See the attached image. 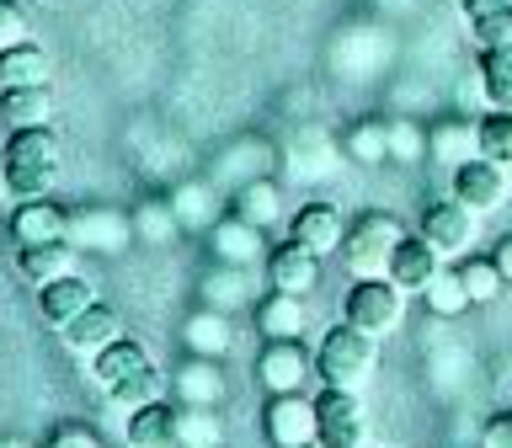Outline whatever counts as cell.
I'll list each match as a JSON object with an SVG mask.
<instances>
[{
	"instance_id": "obj_5",
	"label": "cell",
	"mask_w": 512,
	"mask_h": 448,
	"mask_svg": "<svg viewBox=\"0 0 512 448\" xmlns=\"http://www.w3.org/2000/svg\"><path fill=\"white\" fill-rule=\"evenodd\" d=\"M64 240H70L75 251H96V256H112L123 251L128 240H134V214H118V208H75L70 214V230H64Z\"/></svg>"
},
{
	"instance_id": "obj_14",
	"label": "cell",
	"mask_w": 512,
	"mask_h": 448,
	"mask_svg": "<svg viewBox=\"0 0 512 448\" xmlns=\"http://www.w3.org/2000/svg\"><path fill=\"white\" fill-rule=\"evenodd\" d=\"M288 235H294L304 251H315V256L342 251V240H347V230H342V214H336L331 203H304L299 214H294V224H288Z\"/></svg>"
},
{
	"instance_id": "obj_31",
	"label": "cell",
	"mask_w": 512,
	"mask_h": 448,
	"mask_svg": "<svg viewBox=\"0 0 512 448\" xmlns=\"http://www.w3.org/2000/svg\"><path fill=\"white\" fill-rule=\"evenodd\" d=\"M203 299L214 310H235V304H251V267H235V262H214L203 283Z\"/></svg>"
},
{
	"instance_id": "obj_19",
	"label": "cell",
	"mask_w": 512,
	"mask_h": 448,
	"mask_svg": "<svg viewBox=\"0 0 512 448\" xmlns=\"http://www.w3.org/2000/svg\"><path fill=\"white\" fill-rule=\"evenodd\" d=\"M16 267H22L27 283H59L75 272V246L70 240H43V246H22L16 251Z\"/></svg>"
},
{
	"instance_id": "obj_7",
	"label": "cell",
	"mask_w": 512,
	"mask_h": 448,
	"mask_svg": "<svg viewBox=\"0 0 512 448\" xmlns=\"http://www.w3.org/2000/svg\"><path fill=\"white\" fill-rule=\"evenodd\" d=\"M315 374V358L304 352V342H267L256 358V379L267 384V395H294L304 390V379Z\"/></svg>"
},
{
	"instance_id": "obj_11",
	"label": "cell",
	"mask_w": 512,
	"mask_h": 448,
	"mask_svg": "<svg viewBox=\"0 0 512 448\" xmlns=\"http://www.w3.org/2000/svg\"><path fill=\"white\" fill-rule=\"evenodd\" d=\"M267 283L278 288V294H294V299L315 294V288H320V256H315V251H304L299 240H288V246L272 251Z\"/></svg>"
},
{
	"instance_id": "obj_39",
	"label": "cell",
	"mask_w": 512,
	"mask_h": 448,
	"mask_svg": "<svg viewBox=\"0 0 512 448\" xmlns=\"http://www.w3.org/2000/svg\"><path fill=\"white\" fill-rule=\"evenodd\" d=\"M16 43H32V27H27V11L16 0H0V54Z\"/></svg>"
},
{
	"instance_id": "obj_36",
	"label": "cell",
	"mask_w": 512,
	"mask_h": 448,
	"mask_svg": "<svg viewBox=\"0 0 512 448\" xmlns=\"http://www.w3.org/2000/svg\"><path fill=\"white\" fill-rule=\"evenodd\" d=\"M475 134H480V155L496 160V166H512V112H486Z\"/></svg>"
},
{
	"instance_id": "obj_34",
	"label": "cell",
	"mask_w": 512,
	"mask_h": 448,
	"mask_svg": "<svg viewBox=\"0 0 512 448\" xmlns=\"http://www.w3.org/2000/svg\"><path fill=\"white\" fill-rule=\"evenodd\" d=\"M422 299H427V310H432V315H459L464 304H470L459 267H438V272H432V283L422 288Z\"/></svg>"
},
{
	"instance_id": "obj_25",
	"label": "cell",
	"mask_w": 512,
	"mask_h": 448,
	"mask_svg": "<svg viewBox=\"0 0 512 448\" xmlns=\"http://www.w3.org/2000/svg\"><path fill=\"white\" fill-rule=\"evenodd\" d=\"M176 448H224L219 406H176Z\"/></svg>"
},
{
	"instance_id": "obj_6",
	"label": "cell",
	"mask_w": 512,
	"mask_h": 448,
	"mask_svg": "<svg viewBox=\"0 0 512 448\" xmlns=\"http://www.w3.org/2000/svg\"><path fill=\"white\" fill-rule=\"evenodd\" d=\"M315 416H320V448H363V406H358V390H331L315 400Z\"/></svg>"
},
{
	"instance_id": "obj_40",
	"label": "cell",
	"mask_w": 512,
	"mask_h": 448,
	"mask_svg": "<svg viewBox=\"0 0 512 448\" xmlns=\"http://www.w3.org/2000/svg\"><path fill=\"white\" fill-rule=\"evenodd\" d=\"M470 32H475V43H480V48H502V43H512V11L491 16V22H475Z\"/></svg>"
},
{
	"instance_id": "obj_21",
	"label": "cell",
	"mask_w": 512,
	"mask_h": 448,
	"mask_svg": "<svg viewBox=\"0 0 512 448\" xmlns=\"http://www.w3.org/2000/svg\"><path fill=\"white\" fill-rule=\"evenodd\" d=\"M182 342L198 352V358H224V352H230V342H235V331H230V320H224V310L203 304V310H192V315H187Z\"/></svg>"
},
{
	"instance_id": "obj_26",
	"label": "cell",
	"mask_w": 512,
	"mask_h": 448,
	"mask_svg": "<svg viewBox=\"0 0 512 448\" xmlns=\"http://www.w3.org/2000/svg\"><path fill=\"white\" fill-rule=\"evenodd\" d=\"M176 235H182V219H176L171 198H144L134 208V240L139 246H171Z\"/></svg>"
},
{
	"instance_id": "obj_33",
	"label": "cell",
	"mask_w": 512,
	"mask_h": 448,
	"mask_svg": "<svg viewBox=\"0 0 512 448\" xmlns=\"http://www.w3.org/2000/svg\"><path fill=\"white\" fill-rule=\"evenodd\" d=\"M459 278H464V294H470V304H496L502 299V267H496V256H470V262H459Z\"/></svg>"
},
{
	"instance_id": "obj_10",
	"label": "cell",
	"mask_w": 512,
	"mask_h": 448,
	"mask_svg": "<svg viewBox=\"0 0 512 448\" xmlns=\"http://www.w3.org/2000/svg\"><path fill=\"white\" fill-rule=\"evenodd\" d=\"M422 235H427V246L438 256H464V251H470V240H475V214L459 198L432 203L427 219H422Z\"/></svg>"
},
{
	"instance_id": "obj_44",
	"label": "cell",
	"mask_w": 512,
	"mask_h": 448,
	"mask_svg": "<svg viewBox=\"0 0 512 448\" xmlns=\"http://www.w3.org/2000/svg\"><path fill=\"white\" fill-rule=\"evenodd\" d=\"M496 267H502V278L512 283V235L502 240V246H496Z\"/></svg>"
},
{
	"instance_id": "obj_38",
	"label": "cell",
	"mask_w": 512,
	"mask_h": 448,
	"mask_svg": "<svg viewBox=\"0 0 512 448\" xmlns=\"http://www.w3.org/2000/svg\"><path fill=\"white\" fill-rule=\"evenodd\" d=\"M422 155H427V128H416L411 118H390V160L411 166Z\"/></svg>"
},
{
	"instance_id": "obj_27",
	"label": "cell",
	"mask_w": 512,
	"mask_h": 448,
	"mask_svg": "<svg viewBox=\"0 0 512 448\" xmlns=\"http://www.w3.org/2000/svg\"><path fill=\"white\" fill-rule=\"evenodd\" d=\"M11 86H48V54L38 43H16L0 54V91Z\"/></svg>"
},
{
	"instance_id": "obj_23",
	"label": "cell",
	"mask_w": 512,
	"mask_h": 448,
	"mask_svg": "<svg viewBox=\"0 0 512 448\" xmlns=\"http://www.w3.org/2000/svg\"><path fill=\"white\" fill-rule=\"evenodd\" d=\"M230 203H235L230 214H240L246 224H256V230H267V224L283 219V192H278V182H267V176H256V182H240Z\"/></svg>"
},
{
	"instance_id": "obj_13",
	"label": "cell",
	"mask_w": 512,
	"mask_h": 448,
	"mask_svg": "<svg viewBox=\"0 0 512 448\" xmlns=\"http://www.w3.org/2000/svg\"><path fill=\"white\" fill-rule=\"evenodd\" d=\"M171 395L176 406H219L224 400V374H219V358H192L171 374Z\"/></svg>"
},
{
	"instance_id": "obj_43",
	"label": "cell",
	"mask_w": 512,
	"mask_h": 448,
	"mask_svg": "<svg viewBox=\"0 0 512 448\" xmlns=\"http://www.w3.org/2000/svg\"><path fill=\"white\" fill-rule=\"evenodd\" d=\"M480 448H512V416H491L480 432Z\"/></svg>"
},
{
	"instance_id": "obj_41",
	"label": "cell",
	"mask_w": 512,
	"mask_h": 448,
	"mask_svg": "<svg viewBox=\"0 0 512 448\" xmlns=\"http://www.w3.org/2000/svg\"><path fill=\"white\" fill-rule=\"evenodd\" d=\"M43 448H102V438H96L91 427H59Z\"/></svg>"
},
{
	"instance_id": "obj_12",
	"label": "cell",
	"mask_w": 512,
	"mask_h": 448,
	"mask_svg": "<svg viewBox=\"0 0 512 448\" xmlns=\"http://www.w3.org/2000/svg\"><path fill=\"white\" fill-rule=\"evenodd\" d=\"M262 230L246 224L240 214L230 219H214L208 224V251H214V262H235V267H256V256H262Z\"/></svg>"
},
{
	"instance_id": "obj_17",
	"label": "cell",
	"mask_w": 512,
	"mask_h": 448,
	"mask_svg": "<svg viewBox=\"0 0 512 448\" xmlns=\"http://www.w3.org/2000/svg\"><path fill=\"white\" fill-rule=\"evenodd\" d=\"M118 336H123V315L112 310V304H102V299L64 326V342H70L75 352H102L107 342H118Z\"/></svg>"
},
{
	"instance_id": "obj_22",
	"label": "cell",
	"mask_w": 512,
	"mask_h": 448,
	"mask_svg": "<svg viewBox=\"0 0 512 448\" xmlns=\"http://www.w3.org/2000/svg\"><path fill=\"white\" fill-rule=\"evenodd\" d=\"M139 368H150V352H144V342H134V336H118V342H107L102 352H91V374L102 390H112L118 379L139 374Z\"/></svg>"
},
{
	"instance_id": "obj_9",
	"label": "cell",
	"mask_w": 512,
	"mask_h": 448,
	"mask_svg": "<svg viewBox=\"0 0 512 448\" xmlns=\"http://www.w3.org/2000/svg\"><path fill=\"white\" fill-rule=\"evenodd\" d=\"M454 198L470 208V214H491V208H502L507 198V176L496 160L486 155H475V160H464V166H454Z\"/></svg>"
},
{
	"instance_id": "obj_37",
	"label": "cell",
	"mask_w": 512,
	"mask_h": 448,
	"mask_svg": "<svg viewBox=\"0 0 512 448\" xmlns=\"http://www.w3.org/2000/svg\"><path fill=\"white\" fill-rule=\"evenodd\" d=\"M155 390H160V374H155V363H150V368H139V374L118 379L107 395H112V406H123V411H139V406H150V400H155Z\"/></svg>"
},
{
	"instance_id": "obj_15",
	"label": "cell",
	"mask_w": 512,
	"mask_h": 448,
	"mask_svg": "<svg viewBox=\"0 0 512 448\" xmlns=\"http://www.w3.org/2000/svg\"><path fill=\"white\" fill-rule=\"evenodd\" d=\"M64 230H70V214H64L59 203H48V198H22V208L11 214V235L22 240V246L64 240Z\"/></svg>"
},
{
	"instance_id": "obj_18",
	"label": "cell",
	"mask_w": 512,
	"mask_h": 448,
	"mask_svg": "<svg viewBox=\"0 0 512 448\" xmlns=\"http://www.w3.org/2000/svg\"><path fill=\"white\" fill-rule=\"evenodd\" d=\"M427 155L438 160V166H464V160H475L480 155V134L464 118H438L427 128Z\"/></svg>"
},
{
	"instance_id": "obj_2",
	"label": "cell",
	"mask_w": 512,
	"mask_h": 448,
	"mask_svg": "<svg viewBox=\"0 0 512 448\" xmlns=\"http://www.w3.org/2000/svg\"><path fill=\"white\" fill-rule=\"evenodd\" d=\"M315 374L326 379L331 390H358V384L374 374V336L358 331L352 320L326 331V342L315 352Z\"/></svg>"
},
{
	"instance_id": "obj_16",
	"label": "cell",
	"mask_w": 512,
	"mask_h": 448,
	"mask_svg": "<svg viewBox=\"0 0 512 448\" xmlns=\"http://www.w3.org/2000/svg\"><path fill=\"white\" fill-rule=\"evenodd\" d=\"M304 326H310V315H304V304L294 294H272L256 304V331L267 336V342H304Z\"/></svg>"
},
{
	"instance_id": "obj_4",
	"label": "cell",
	"mask_w": 512,
	"mask_h": 448,
	"mask_svg": "<svg viewBox=\"0 0 512 448\" xmlns=\"http://www.w3.org/2000/svg\"><path fill=\"white\" fill-rule=\"evenodd\" d=\"M400 299H406V288H400L390 272H384V278H363L347 294V320L379 342V336H390L400 326Z\"/></svg>"
},
{
	"instance_id": "obj_1",
	"label": "cell",
	"mask_w": 512,
	"mask_h": 448,
	"mask_svg": "<svg viewBox=\"0 0 512 448\" xmlns=\"http://www.w3.org/2000/svg\"><path fill=\"white\" fill-rule=\"evenodd\" d=\"M6 176L16 198H48L59 182V134L48 123L38 128H11L6 139Z\"/></svg>"
},
{
	"instance_id": "obj_28",
	"label": "cell",
	"mask_w": 512,
	"mask_h": 448,
	"mask_svg": "<svg viewBox=\"0 0 512 448\" xmlns=\"http://www.w3.org/2000/svg\"><path fill=\"white\" fill-rule=\"evenodd\" d=\"M128 443L134 448H176V411L171 406H139L128 416Z\"/></svg>"
},
{
	"instance_id": "obj_35",
	"label": "cell",
	"mask_w": 512,
	"mask_h": 448,
	"mask_svg": "<svg viewBox=\"0 0 512 448\" xmlns=\"http://www.w3.org/2000/svg\"><path fill=\"white\" fill-rule=\"evenodd\" d=\"M171 208H176V219H182V230L192 224V230H198V224H214V187L208 182H182L171 192Z\"/></svg>"
},
{
	"instance_id": "obj_29",
	"label": "cell",
	"mask_w": 512,
	"mask_h": 448,
	"mask_svg": "<svg viewBox=\"0 0 512 448\" xmlns=\"http://www.w3.org/2000/svg\"><path fill=\"white\" fill-rule=\"evenodd\" d=\"M480 91L496 112H512V43L480 48Z\"/></svg>"
},
{
	"instance_id": "obj_42",
	"label": "cell",
	"mask_w": 512,
	"mask_h": 448,
	"mask_svg": "<svg viewBox=\"0 0 512 448\" xmlns=\"http://www.w3.org/2000/svg\"><path fill=\"white\" fill-rule=\"evenodd\" d=\"M502 11H512V0H464V22H491V16H502Z\"/></svg>"
},
{
	"instance_id": "obj_24",
	"label": "cell",
	"mask_w": 512,
	"mask_h": 448,
	"mask_svg": "<svg viewBox=\"0 0 512 448\" xmlns=\"http://www.w3.org/2000/svg\"><path fill=\"white\" fill-rule=\"evenodd\" d=\"M438 262H443V256L427 246V235L422 240L406 235V240H400V251H395V262H390V278L406 288V294H422V288L432 283V272H438Z\"/></svg>"
},
{
	"instance_id": "obj_20",
	"label": "cell",
	"mask_w": 512,
	"mask_h": 448,
	"mask_svg": "<svg viewBox=\"0 0 512 448\" xmlns=\"http://www.w3.org/2000/svg\"><path fill=\"white\" fill-rule=\"evenodd\" d=\"M38 304H43V320H48V326H59V331H64L80 310H91L96 294H91V283H86V278H75V272H70V278H59V283H43Z\"/></svg>"
},
{
	"instance_id": "obj_46",
	"label": "cell",
	"mask_w": 512,
	"mask_h": 448,
	"mask_svg": "<svg viewBox=\"0 0 512 448\" xmlns=\"http://www.w3.org/2000/svg\"><path fill=\"white\" fill-rule=\"evenodd\" d=\"M0 448H32L27 438H0Z\"/></svg>"
},
{
	"instance_id": "obj_45",
	"label": "cell",
	"mask_w": 512,
	"mask_h": 448,
	"mask_svg": "<svg viewBox=\"0 0 512 448\" xmlns=\"http://www.w3.org/2000/svg\"><path fill=\"white\" fill-rule=\"evenodd\" d=\"M6 198H16V192H11V176H6V155H0V203Z\"/></svg>"
},
{
	"instance_id": "obj_3",
	"label": "cell",
	"mask_w": 512,
	"mask_h": 448,
	"mask_svg": "<svg viewBox=\"0 0 512 448\" xmlns=\"http://www.w3.org/2000/svg\"><path fill=\"white\" fill-rule=\"evenodd\" d=\"M400 240H406V224H400L395 214H363L347 230L342 256H347V267L358 272V278H384L390 262H395V251H400Z\"/></svg>"
},
{
	"instance_id": "obj_8",
	"label": "cell",
	"mask_w": 512,
	"mask_h": 448,
	"mask_svg": "<svg viewBox=\"0 0 512 448\" xmlns=\"http://www.w3.org/2000/svg\"><path fill=\"white\" fill-rule=\"evenodd\" d=\"M267 438L278 448H310L320 438V416H315V400L294 395H272L267 406Z\"/></svg>"
},
{
	"instance_id": "obj_30",
	"label": "cell",
	"mask_w": 512,
	"mask_h": 448,
	"mask_svg": "<svg viewBox=\"0 0 512 448\" xmlns=\"http://www.w3.org/2000/svg\"><path fill=\"white\" fill-rule=\"evenodd\" d=\"M0 112L11 118V128H38L54 112V91L48 86H11V91H0Z\"/></svg>"
},
{
	"instance_id": "obj_32",
	"label": "cell",
	"mask_w": 512,
	"mask_h": 448,
	"mask_svg": "<svg viewBox=\"0 0 512 448\" xmlns=\"http://www.w3.org/2000/svg\"><path fill=\"white\" fill-rule=\"evenodd\" d=\"M347 155L358 160V166H379V160H390V123L384 118H363L347 128Z\"/></svg>"
}]
</instances>
